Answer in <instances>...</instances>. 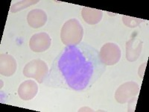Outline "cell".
Listing matches in <instances>:
<instances>
[{
    "label": "cell",
    "mask_w": 149,
    "mask_h": 112,
    "mask_svg": "<svg viewBox=\"0 0 149 112\" xmlns=\"http://www.w3.org/2000/svg\"><path fill=\"white\" fill-rule=\"evenodd\" d=\"M52 44V38L46 32L34 34L31 37L29 47L34 52H42L49 49Z\"/></svg>",
    "instance_id": "obj_6"
},
{
    "label": "cell",
    "mask_w": 149,
    "mask_h": 112,
    "mask_svg": "<svg viewBox=\"0 0 149 112\" xmlns=\"http://www.w3.org/2000/svg\"><path fill=\"white\" fill-rule=\"evenodd\" d=\"M17 68V61L12 55L2 54L0 57V73L4 76H11L15 73Z\"/></svg>",
    "instance_id": "obj_9"
},
{
    "label": "cell",
    "mask_w": 149,
    "mask_h": 112,
    "mask_svg": "<svg viewBox=\"0 0 149 112\" xmlns=\"http://www.w3.org/2000/svg\"><path fill=\"white\" fill-rule=\"evenodd\" d=\"M139 85L136 82H127L122 84L117 88L115 93V99L120 104L128 102L131 99L134 98L139 94Z\"/></svg>",
    "instance_id": "obj_5"
},
{
    "label": "cell",
    "mask_w": 149,
    "mask_h": 112,
    "mask_svg": "<svg viewBox=\"0 0 149 112\" xmlns=\"http://www.w3.org/2000/svg\"><path fill=\"white\" fill-rule=\"evenodd\" d=\"M105 71L98 49L81 42L63 48L53 61L43 84L52 88L82 91L90 88Z\"/></svg>",
    "instance_id": "obj_1"
},
{
    "label": "cell",
    "mask_w": 149,
    "mask_h": 112,
    "mask_svg": "<svg viewBox=\"0 0 149 112\" xmlns=\"http://www.w3.org/2000/svg\"><path fill=\"white\" fill-rule=\"evenodd\" d=\"M38 92V85L33 80H26L22 82L18 88L19 97L25 101L32 99Z\"/></svg>",
    "instance_id": "obj_8"
},
{
    "label": "cell",
    "mask_w": 149,
    "mask_h": 112,
    "mask_svg": "<svg viewBox=\"0 0 149 112\" xmlns=\"http://www.w3.org/2000/svg\"><path fill=\"white\" fill-rule=\"evenodd\" d=\"M122 21H123L124 24L126 26L130 28H135L138 26L141 22L143 20H140V19L134 18V17H127V16H123L122 17Z\"/></svg>",
    "instance_id": "obj_13"
},
{
    "label": "cell",
    "mask_w": 149,
    "mask_h": 112,
    "mask_svg": "<svg viewBox=\"0 0 149 112\" xmlns=\"http://www.w3.org/2000/svg\"><path fill=\"white\" fill-rule=\"evenodd\" d=\"M84 20L90 25H95L100 22L103 17V11L92 8L84 7L81 10Z\"/></svg>",
    "instance_id": "obj_11"
},
{
    "label": "cell",
    "mask_w": 149,
    "mask_h": 112,
    "mask_svg": "<svg viewBox=\"0 0 149 112\" xmlns=\"http://www.w3.org/2000/svg\"><path fill=\"white\" fill-rule=\"evenodd\" d=\"M47 64L41 59H34L26 64L23 75L27 78H32L39 83H43L49 73Z\"/></svg>",
    "instance_id": "obj_3"
},
{
    "label": "cell",
    "mask_w": 149,
    "mask_h": 112,
    "mask_svg": "<svg viewBox=\"0 0 149 112\" xmlns=\"http://www.w3.org/2000/svg\"><path fill=\"white\" fill-rule=\"evenodd\" d=\"M47 21V14L42 9H33L28 14L27 22L33 29L42 27Z\"/></svg>",
    "instance_id": "obj_10"
},
{
    "label": "cell",
    "mask_w": 149,
    "mask_h": 112,
    "mask_svg": "<svg viewBox=\"0 0 149 112\" xmlns=\"http://www.w3.org/2000/svg\"><path fill=\"white\" fill-rule=\"evenodd\" d=\"M38 2V1H19L13 5L10 8V11L13 13L19 11V10H23L26 7H29L31 5H35Z\"/></svg>",
    "instance_id": "obj_12"
},
{
    "label": "cell",
    "mask_w": 149,
    "mask_h": 112,
    "mask_svg": "<svg viewBox=\"0 0 149 112\" xmlns=\"http://www.w3.org/2000/svg\"><path fill=\"white\" fill-rule=\"evenodd\" d=\"M122 52L119 46L114 43H107L101 48L99 56L102 63L106 66H112L119 61Z\"/></svg>",
    "instance_id": "obj_4"
},
{
    "label": "cell",
    "mask_w": 149,
    "mask_h": 112,
    "mask_svg": "<svg viewBox=\"0 0 149 112\" xmlns=\"http://www.w3.org/2000/svg\"><path fill=\"white\" fill-rule=\"evenodd\" d=\"M83 36L84 29L77 19H70L61 28V39L66 46L79 44Z\"/></svg>",
    "instance_id": "obj_2"
},
{
    "label": "cell",
    "mask_w": 149,
    "mask_h": 112,
    "mask_svg": "<svg viewBox=\"0 0 149 112\" xmlns=\"http://www.w3.org/2000/svg\"><path fill=\"white\" fill-rule=\"evenodd\" d=\"M143 42L138 37L137 33L133 34V37L126 42V58L130 62H134L139 58L142 52Z\"/></svg>",
    "instance_id": "obj_7"
}]
</instances>
